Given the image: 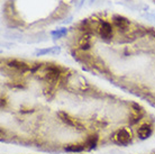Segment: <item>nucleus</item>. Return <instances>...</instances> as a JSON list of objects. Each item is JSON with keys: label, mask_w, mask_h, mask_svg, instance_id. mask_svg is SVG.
Listing matches in <instances>:
<instances>
[{"label": "nucleus", "mask_w": 155, "mask_h": 154, "mask_svg": "<svg viewBox=\"0 0 155 154\" xmlns=\"http://www.w3.org/2000/svg\"><path fill=\"white\" fill-rule=\"evenodd\" d=\"M115 139L119 144L126 145V144H128V143L130 142V134L126 129H119L116 133V135H115Z\"/></svg>", "instance_id": "nucleus-1"}, {"label": "nucleus", "mask_w": 155, "mask_h": 154, "mask_svg": "<svg viewBox=\"0 0 155 154\" xmlns=\"http://www.w3.org/2000/svg\"><path fill=\"white\" fill-rule=\"evenodd\" d=\"M8 65L16 70H19V71H28V70H31V68L28 65L27 63L18 61V60H10V61H8Z\"/></svg>", "instance_id": "nucleus-2"}, {"label": "nucleus", "mask_w": 155, "mask_h": 154, "mask_svg": "<svg viewBox=\"0 0 155 154\" xmlns=\"http://www.w3.org/2000/svg\"><path fill=\"white\" fill-rule=\"evenodd\" d=\"M100 34L102 37L109 38L113 35V27H111V25L108 23H102V25L100 26Z\"/></svg>", "instance_id": "nucleus-3"}, {"label": "nucleus", "mask_w": 155, "mask_h": 154, "mask_svg": "<svg viewBox=\"0 0 155 154\" xmlns=\"http://www.w3.org/2000/svg\"><path fill=\"white\" fill-rule=\"evenodd\" d=\"M58 75H60V70L58 68H55V66H51L47 69V72H46V77L48 80H52V81H55L58 79Z\"/></svg>", "instance_id": "nucleus-4"}, {"label": "nucleus", "mask_w": 155, "mask_h": 154, "mask_svg": "<svg viewBox=\"0 0 155 154\" xmlns=\"http://www.w3.org/2000/svg\"><path fill=\"white\" fill-rule=\"evenodd\" d=\"M60 116L62 117V119L65 122L66 124H69L70 126H74V127H78V128H82V125L78 120H75L74 118H71V117H69L68 115H65V114H63V112H60Z\"/></svg>", "instance_id": "nucleus-5"}, {"label": "nucleus", "mask_w": 155, "mask_h": 154, "mask_svg": "<svg viewBox=\"0 0 155 154\" xmlns=\"http://www.w3.org/2000/svg\"><path fill=\"white\" fill-rule=\"evenodd\" d=\"M152 129L148 125H142L140 128H138V135H140V139H147L148 136L151 135Z\"/></svg>", "instance_id": "nucleus-6"}, {"label": "nucleus", "mask_w": 155, "mask_h": 154, "mask_svg": "<svg viewBox=\"0 0 155 154\" xmlns=\"http://www.w3.org/2000/svg\"><path fill=\"white\" fill-rule=\"evenodd\" d=\"M85 147H87L85 144H71V145L65 147V150L69 152H82Z\"/></svg>", "instance_id": "nucleus-7"}, {"label": "nucleus", "mask_w": 155, "mask_h": 154, "mask_svg": "<svg viewBox=\"0 0 155 154\" xmlns=\"http://www.w3.org/2000/svg\"><path fill=\"white\" fill-rule=\"evenodd\" d=\"M97 142H98V136L97 135H90L88 139H87V142H85V146L89 147V149H92L97 145Z\"/></svg>", "instance_id": "nucleus-8"}, {"label": "nucleus", "mask_w": 155, "mask_h": 154, "mask_svg": "<svg viewBox=\"0 0 155 154\" xmlns=\"http://www.w3.org/2000/svg\"><path fill=\"white\" fill-rule=\"evenodd\" d=\"M115 23H116L117 26H126L127 25V20L125 19V18H123V17H115Z\"/></svg>", "instance_id": "nucleus-9"}, {"label": "nucleus", "mask_w": 155, "mask_h": 154, "mask_svg": "<svg viewBox=\"0 0 155 154\" xmlns=\"http://www.w3.org/2000/svg\"><path fill=\"white\" fill-rule=\"evenodd\" d=\"M64 33H65V31H64V29H63V31H61V32H54V33H53V34H54V35H58V36H60V35L64 34Z\"/></svg>", "instance_id": "nucleus-10"}]
</instances>
